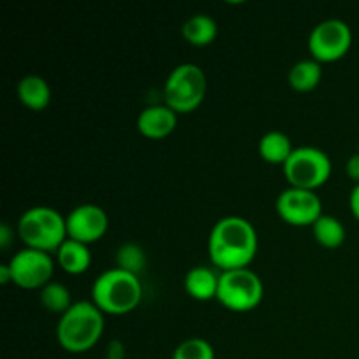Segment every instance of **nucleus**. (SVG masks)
<instances>
[{
	"mask_svg": "<svg viewBox=\"0 0 359 359\" xmlns=\"http://www.w3.org/2000/svg\"><path fill=\"white\" fill-rule=\"evenodd\" d=\"M207 251L210 263L221 272L249 269L258 255L256 228L245 217H223L210 230Z\"/></svg>",
	"mask_w": 359,
	"mask_h": 359,
	"instance_id": "1",
	"label": "nucleus"
},
{
	"mask_svg": "<svg viewBox=\"0 0 359 359\" xmlns=\"http://www.w3.org/2000/svg\"><path fill=\"white\" fill-rule=\"evenodd\" d=\"M105 330V314L93 302H74L56 325V340L70 354L93 349Z\"/></svg>",
	"mask_w": 359,
	"mask_h": 359,
	"instance_id": "2",
	"label": "nucleus"
},
{
	"mask_svg": "<svg viewBox=\"0 0 359 359\" xmlns=\"http://www.w3.org/2000/svg\"><path fill=\"white\" fill-rule=\"evenodd\" d=\"M142 293L139 277L114 266L95 279L91 286V302L105 316H126L139 307Z\"/></svg>",
	"mask_w": 359,
	"mask_h": 359,
	"instance_id": "3",
	"label": "nucleus"
},
{
	"mask_svg": "<svg viewBox=\"0 0 359 359\" xmlns=\"http://www.w3.org/2000/svg\"><path fill=\"white\" fill-rule=\"evenodd\" d=\"M16 235L25 248L56 255L63 242L69 238L67 217L53 207H30L18 219Z\"/></svg>",
	"mask_w": 359,
	"mask_h": 359,
	"instance_id": "4",
	"label": "nucleus"
},
{
	"mask_svg": "<svg viewBox=\"0 0 359 359\" xmlns=\"http://www.w3.org/2000/svg\"><path fill=\"white\" fill-rule=\"evenodd\" d=\"M207 95V76L195 63H181L170 70L163 84L165 105L177 114H189L202 105Z\"/></svg>",
	"mask_w": 359,
	"mask_h": 359,
	"instance_id": "5",
	"label": "nucleus"
},
{
	"mask_svg": "<svg viewBox=\"0 0 359 359\" xmlns=\"http://www.w3.org/2000/svg\"><path fill=\"white\" fill-rule=\"evenodd\" d=\"M283 172L290 188L318 191L332 177V160L319 147L300 146L294 147Z\"/></svg>",
	"mask_w": 359,
	"mask_h": 359,
	"instance_id": "6",
	"label": "nucleus"
},
{
	"mask_svg": "<svg viewBox=\"0 0 359 359\" xmlns=\"http://www.w3.org/2000/svg\"><path fill=\"white\" fill-rule=\"evenodd\" d=\"M263 280L251 269L219 272V290L216 300L230 312L245 314L263 302Z\"/></svg>",
	"mask_w": 359,
	"mask_h": 359,
	"instance_id": "7",
	"label": "nucleus"
},
{
	"mask_svg": "<svg viewBox=\"0 0 359 359\" xmlns=\"http://www.w3.org/2000/svg\"><path fill=\"white\" fill-rule=\"evenodd\" d=\"M307 46L311 58L321 65L339 62L353 46V30L342 20H325L312 28Z\"/></svg>",
	"mask_w": 359,
	"mask_h": 359,
	"instance_id": "8",
	"label": "nucleus"
},
{
	"mask_svg": "<svg viewBox=\"0 0 359 359\" xmlns=\"http://www.w3.org/2000/svg\"><path fill=\"white\" fill-rule=\"evenodd\" d=\"M13 276V284L21 290H39L48 286L55 276L53 255L37 249H21L7 263Z\"/></svg>",
	"mask_w": 359,
	"mask_h": 359,
	"instance_id": "9",
	"label": "nucleus"
},
{
	"mask_svg": "<svg viewBox=\"0 0 359 359\" xmlns=\"http://www.w3.org/2000/svg\"><path fill=\"white\" fill-rule=\"evenodd\" d=\"M277 216L290 226H314L323 216V202L316 191L300 188H287L276 200Z\"/></svg>",
	"mask_w": 359,
	"mask_h": 359,
	"instance_id": "10",
	"label": "nucleus"
},
{
	"mask_svg": "<svg viewBox=\"0 0 359 359\" xmlns=\"http://www.w3.org/2000/svg\"><path fill=\"white\" fill-rule=\"evenodd\" d=\"M109 230V216L100 205L83 203L70 210L67 216V233L69 238L91 245L102 241Z\"/></svg>",
	"mask_w": 359,
	"mask_h": 359,
	"instance_id": "11",
	"label": "nucleus"
},
{
	"mask_svg": "<svg viewBox=\"0 0 359 359\" xmlns=\"http://www.w3.org/2000/svg\"><path fill=\"white\" fill-rule=\"evenodd\" d=\"M177 112L168 105H149L142 109L137 118V130L142 137L151 140L167 139L177 128Z\"/></svg>",
	"mask_w": 359,
	"mask_h": 359,
	"instance_id": "12",
	"label": "nucleus"
},
{
	"mask_svg": "<svg viewBox=\"0 0 359 359\" xmlns=\"http://www.w3.org/2000/svg\"><path fill=\"white\" fill-rule=\"evenodd\" d=\"M184 290L196 302L216 300L219 273L210 266H193L184 277Z\"/></svg>",
	"mask_w": 359,
	"mask_h": 359,
	"instance_id": "13",
	"label": "nucleus"
},
{
	"mask_svg": "<svg viewBox=\"0 0 359 359\" xmlns=\"http://www.w3.org/2000/svg\"><path fill=\"white\" fill-rule=\"evenodd\" d=\"M56 263L69 276H81L91 266L90 245L67 238L56 251Z\"/></svg>",
	"mask_w": 359,
	"mask_h": 359,
	"instance_id": "14",
	"label": "nucleus"
},
{
	"mask_svg": "<svg viewBox=\"0 0 359 359\" xmlns=\"http://www.w3.org/2000/svg\"><path fill=\"white\" fill-rule=\"evenodd\" d=\"M18 98L30 111H44L51 102V88L44 77L30 74L18 83Z\"/></svg>",
	"mask_w": 359,
	"mask_h": 359,
	"instance_id": "15",
	"label": "nucleus"
},
{
	"mask_svg": "<svg viewBox=\"0 0 359 359\" xmlns=\"http://www.w3.org/2000/svg\"><path fill=\"white\" fill-rule=\"evenodd\" d=\"M293 151L294 147L291 139L284 132H279V130L266 132L259 139L258 144L259 156H262L263 161L270 165H283L284 167L291 154H293Z\"/></svg>",
	"mask_w": 359,
	"mask_h": 359,
	"instance_id": "16",
	"label": "nucleus"
},
{
	"mask_svg": "<svg viewBox=\"0 0 359 359\" xmlns=\"http://www.w3.org/2000/svg\"><path fill=\"white\" fill-rule=\"evenodd\" d=\"M181 34L188 44L195 48H207L217 37V23L207 14H195L188 18L181 28Z\"/></svg>",
	"mask_w": 359,
	"mask_h": 359,
	"instance_id": "17",
	"label": "nucleus"
},
{
	"mask_svg": "<svg viewBox=\"0 0 359 359\" xmlns=\"http://www.w3.org/2000/svg\"><path fill=\"white\" fill-rule=\"evenodd\" d=\"M323 79V65L316 62L314 58L300 60L294 63L287 74V83H290L291 90L298 91V93H309L314 91L319 86Z\"/></svg>",
	"mask_w": 359,
	"mask_h": 359,
	"instance_id": "18",
	"label": "nucleus"
},
{
	"mask_svg": "<svg viewBox=\"0 0 359 359\" xmlns=\"http://www.w3.org/2000/svg\"><path fill=\"white\" fill-rule=\"evenodd\" d=\"M312 235L321 248L337 249L346 242L347 231L342 221L330 214H323L312 226Z\"/></svg>",
	"mask_w": 359,
	"mask_h": 359,
	"instance_id": "19",
	"label": "nucleus"
},
{
	"mask_svg": "<svg viewBox=\"0 0 359 359\" xmlns=\"http://www.w3.org/2000/svg\"><path fill=\"white\" fill-rule=\"evenodd\" d=\"M39 300L46 311L60 316V318L74 305L72 293H70L69 287L62 283H56V280H51L48 286L39 291Z\"/></svg>",
	"mask_w": 359,
	"mask_h": 359,
	"instance_id": "20",
	"label": "nucleus"
},
{
	"mask_svg": "<svg viewBox=\"0 0 359 359\" xmlns=\"http://www.w3.org/2000/svg\"><path fill=\"white\" fill-rule=\"evenodd\" d=\"M116 269L125 270L139 277L147 266V256L144 249L135 242H125L116 251Z\"/></svg>",
	"mask_w": 359,
	"mask_h": 359,
	"instance_id": "21",
	"label": "nucleus"
},
{
	"mask_svg": "<svg viewBox=\"0 0 359 359\" xmlns=\"http://www.w3.org/2000/svg\"><path fill=\"white\" fill-rule=\"evenodd\" d=\"M172 359H216V351L209 340L202 337L186 339L175 347Z\"/></svg>",
	"mask_w": 359,
	"mask_h": 359,
	"instance_id": "22",
	"label": "nucleus"
},
{
	"mask_svg": "<svg viewBox=\"0 0 359 359\" xmlns=\"http://www.w3.org/2000/svg\"><path fill=\"white\" fill-rule=\"evenodd\" d=\"M105 359H126V346L123 344V340L114 339L107 344Z\"/></svg>",
	"mask_w": 359,
	"mask_h": 359,
	"instance_id": "23",
	"label": "nucleus"
},
{
	"mask_svg": "<svg viewBox=\"0 0 359 359\" xmlns=\"http://www.w3.org/2000/svg\"><path fill=\"white\" fill-rule=\"evenodd\" d=\"M346 174L351 181H354L356 184H359V151L356 154H353L349 160H347Z\"/></svg>",
	"mask_w": 359,
	"mask_h": 359,
	"instance_id": "24",
	"label": "nucleus"
},
{
	"mask_svg": "<svg viewBox=\"0 0 359 359\" xmlns=\"http://www.w3.org/2000/svg\"><path fill=\"white\" fill-rule=\"evenodd\" d=\"M14 233H16V230H13L7 223H2V226H0V248H2L4 251L9 249V245L13 244Z\"/></svg>",
	"mask_w": 359,
	"mask_h": 359,
	"instance_id": "25",
	"label": "nucleus"
},
{
	"mask_svg": "<svg viewBox=\"0 0 359 359\" xmlns=\"http://www.w3.org/2000/svg\"><path fill=\"white\" fill-rule=\"evenodd\" d=\"M349 207H351V212H353V216L359 221V184H354L353 191H351Z\"/></svg>",
	"mask_w": 359,
	"mask_h": 359,
	"instance_id": "26",
	"label": "nucleus"
},
{
	"mask_svg": "<svg viewBox=\"0 0 359 359\" xmlns=\"http://www.w3.org/2000/svg\"><path fill=\"white\" fill-rule=\"evenodd\" d=\"M0 283L2 284H9L13 283V276H11V269L9 265H0Z\"/></svg>",
	"mask_w": 359,
	"mask_h": 359,
	"instance_id": "27",
	"label": "nucleus"
}]
</instances>
